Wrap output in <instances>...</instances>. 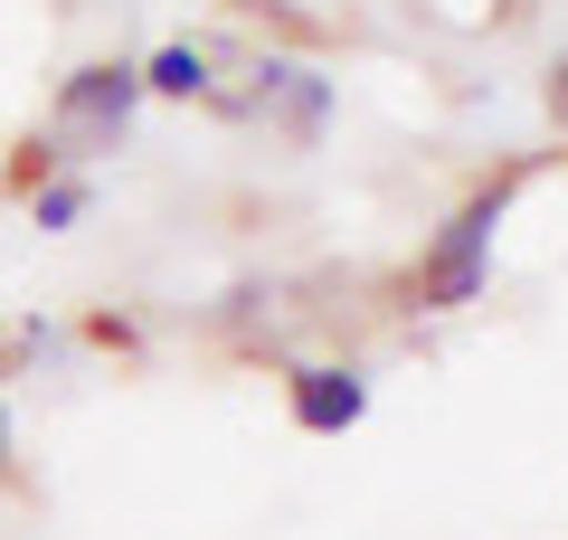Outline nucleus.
Instances as JSON below:
<instances>
[{
	"label": "nucleus",
	"mask_w": 568,
	"mask_h": 540,
	"mask_svg": "<svg viewBox=\"0 0 568 540\" xmlns=\"http://www.w3.org/2000/svg\"><path fill=\"white\" fill-rule=\"evenodd\" d=\"M503 219H511V180L474 190V200L455 209L446 228H436V247H426V266H417V303H426V313H455V303H474V294H484Z\"/></svg>",
	"instance_id": "f257e3e1"
},
{
	"label": "nucleus",
	"mask_w": 568,
	"mask_h": 540,
	"mask_svg": "<svg viewBox=\"0 0 568 540\" xmlns=\"http://www.w3.org/2000/svg\"><path fill=\"white\" fill-rule=\"evenodd\" d=\"M142 104V67H77L58 86V123H48V161H95L133 133Z\"/></svg>",
	"instance_id": "f03ea898"
},
{
	"label": "nucleus",
	"mask_w": 568,
	"mask_h": 540,
	"mask_svg": "<svg viewBox=\"0 0 568 540\" xmlns=\"http://www.w3.org/2000/svg\"><path fill=\"white\" fill-rule=\"evenodd\" d=\"M246 114H265V123H284L294 142H313L332 123V77H323V67H304V58H256Z\"/></svg>",
	"instance_id": "7ed1b4c3"
},
{
	"label": "nucleus",
	"mask_w": 568,
	"mask_h": 540,
	"mask_svg": "<svg viewBox=\"0 0 568 540\" xmlns=\"http://www.w3.org/2000/svg\"><path fill=\"white\" fill-rule=\"evenodd\" d=\"M284 408H294L304 437H351V427L369 418V380L351 360H304V370L284 380Z\"/></svg>",
	"instance_id": "20e7f679"
},
{
	"label": "nucleus",
	"mask_w": 568,
	"mask_h": 540,
	"mask_svg": "<svg viewBox=\"0 0 568 540\" xmlns=\"http://www.w3.org/2000/svg\"><path fill=\"white\" fill-rule=\"evenodd\" d=\"M142 96H209V48H162V58L142 67Z\"/></svg>",
	"instance_id": "39448f33"
},
{
	"label": "nucleus",
	"mask_w": 568,
	"mask_h": 540,
	"mask_svg": "<svg viewBox=\"0 0 568 540\" xmlns=\"http://www.w3.org/2000/svg\"><path fill=\"white\" fill-rule=\"evenodd\" d=\"M29 219H39V228H77L85 219V180H48L39 200H29Z\"/></svg>",
	"instance_id": "423d86ee"
},
{
	"label": "nucleus",
	"mask_w": 568,
	"mask_h": 540,
	"mask_svg": "<svg viewBox=\"0 0 568 540\" xmlns=\"http://www.w3.org/2000/svg\"><path fill=\"white\" fill-rule=\"evenodd\" d=\"M549 114H559V123H568V58H559V67H549Z\"/></svg>",
	"instance_id": "0eeeda50"
},
{
	"label": "nucleus",
	"mask_w": 568,
	"mask_h": 540,
	"mask_svg": "<svg viewBox=\"0 0 568 540\" xmlns=\"http://www.w3.org/2000/svg\"><path fill=\"white\" fill-rule=\"evenodd\" d=\"M0 464H10V399H0Z\"/></svg>",
	"instance_id": "6e6552de"
}]
</instances>
